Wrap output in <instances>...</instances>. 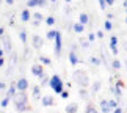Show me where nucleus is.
Instances as JSON below:
<instances>
[{"label": "nucleus", "mask_w": 127, "mask_h": 113, "mask_svg": "<svg viewBox=\"0 0 127 113\" xmlns=\"http://www.w3.org/2000/svg\"><path fill=\"white\" fill-rule=\"evenodd\" d=\"M39 61L42 63V65H46V66H49V65H52L50 58H49V57H44V55H41V57H39Z\"/></svg>", "instance_id": "nucleus-17"}, {"label": "nucleus", "mask_w": 127, "mask_h": 113, "mask_svg": "<svg viewBox=\"0 0 127 113\" xmlns=\"http://www.w3.org/2000/svg\"><path fill=\"white\" fill-rule=\"evenodd\" d=\"M79 21L83 24V25H86L88 22H90V16H88L86 13H80V16H79Z\"/></svg>", "instance_id": "nucleus-16"}, {"label": "nucleus", "mask_w": 127, "mask_h": 113, "mask_svg": "<svg viewBox=\"0 0 127 113\" xmlns=\"http://www.w3.org/2000/svg\"><path fill=\"white\" fill-rule=\"evenodd\" d=\"M79 94H80L82 97H83V99H88V91H86V88H80Z\"/></svg>", "instance_id": "nucleus-26"}, {"label": "nucleus", "mask_w": 127, "mask_h": 113, "mask_svg": "<svg viewBox=\"0 0 127 113\" xmlns=\"http://www.w3.org/2000/svg\"><path fill=\"white\" fill-rule=\"evenodd\" d=\"M5 2H6V5H13V3H14V0H5Z\"/></svg>", "instance_id": "nucleus-50"}, {"label": "nucleus", "mask_w": 127, "mask_h": 113, "mask_svg": "<svg viewBox=\"0 0 127 113\" xmlns=\"http://www.w3.org/2000/svg\"><path fill=\"white\" fill-rule=\"evenodd\" d=\"M72 30H74L75 33H83V30H85V25H83L82 22H79V24H74Z\"/></svg>", "instance_id": "nucleus-15"}, {"label": "nucleus", "mask_w": 127, "mask_h": 113, "mask_svg": "<svg viewBox=\"0 0 127 113\" xmlns=\"http://www.w3.org/2000/svg\"><path fill=\"white\" fill-rule=\"evenodd\" d=\"M111 28H113V24H111V22L108 21V19H107V21L104 22V30H107V32H110Z\"/></svg>", "instance_id": "nucleus-22"}, {"label": "nucleus", "mask_w": 127, "mask_h": 113, "mask_svg": "<svg viewBox=\"0 0 127 113\" xmlns=\"http://www.w3.org/2000/svg\"><path fill=\"white\" fill-rule=\"evenodd\" d=\"M46 24H47V25H53V24H55V17H53V16L46 17Z\"/></svg>", "instance_id": "nucleus-30"}, {"label": "nucleus", "mask_w": 127, "mask_h": 113, "mask_svg": "<svg viewBox=\"0 0 127 113\" xmlns=\"http://www.w3.org/2000/svg\"><path fill=\"white\" fill-rule=\"evenodd\" d=\"M111 68H113V69H121V61L119 60H113L111 61Z\"/></svg>", "instance_id": "nucleus-25"}, {"label": "nucleus", "mask_w": 127, "mask_h": 113, "mask_svg": "<svg viewBox=\"0 0 127 113\" xmlns=\"http://www.w3.org/2000/svg\"><path fill=\"white\" fill-rule=\"evenodd\" d=\"M42 44H44V39H42L41 36H38V35L32 36V46L35 47L36 50H39V49L42 47Z\"/></svg>", "instance_id": "nucleus-7"}, {"label": "nucleus", "mask_w": 127, "mask_h": 113, "mask_svg": "<svg viewBox=\"0 0 127 113\" xmlns=\"http://www.w3.org/2000/svg\"><path fill=\"white\" fill-rule=\"evenodd\" d=\"M39 86H33V96L35 97H39Z\"/></svg>", "instance_id": "nucleus-32"}, {"label": "nucleus", "mask_w": 127, "mask_h": 113, "mask_svg": "<svg viewBox=\"0 0 127 113\" xmlns=\"http://www.w3.org/2000/svg\"><path fill=\"white\" fill-rule=\"evenodd\" d=\"M55 36H57V30H49L46 35V39H55Z\"/></svg>", "instance_id": "nucleus-19"}, {"label": "nucleus", "mask_w": 127, "mask_h": 113, "mask_svg": "<svg viewBox=\"0 0 127 113\" xmlns=\"http://www.w3.org/2000/svg\"><path fill=\"white\" fill-rule=\"evenodd\" d=\"M110 49H111V53H113V55H118V46H111Z\"/></svg>", "instance_id": "nucleus-37"}, {"label": "nucleus", "mask_w": 127, "mask_h": 113, "mask_svg": "<svg viewBox=\"0 0 127 113\" xmlns=\"http://www.w3.org/2000/svg\"><path fill=\"white\" fill-rule=\"evenodd\" d=\"M77 112H79V104H77V102H71V104H67L66 113H77Z\"/></svg>", "instance_id": "nucleus-11"}, {"label": "nucleus", "mask_w": 127, "mask_h": 113, "mask_svg": "<svg viewBox=\"0 0 127 113\" xmlns=\"http://www.w3.org/2000/svg\"><path fill=\"white\" fill-rule=\"evenodd\" d=\"M16 93H17V85H16V83H11V85H9V88H8V93H6V94L13 99V96L16 94Z\"/></svg>", "instance_id": "nucleus-14"}, {"label": "nucleus", "mask_w": 127, "mask_h": 113, "mask_svg": "<svg viewBox=\"0 0 127 113\" xmlns=\"http://www.w3.org/2000/svg\"><path fill=\"white\" fill-rule=\"evenodd\" d=\"M30 17H32V13L28 11V9H24V11L21 13V21L22 22H28V21H30Z\"/></svg>", "instance_id": "nucleus-13"}, {"label": "nucleus", "mask_w": 127, "mask_h": 113, "mask_svg": "<svg viewBox=\"0 0 127 113\" xmlns=\"http://www.w3.org/2000/svg\"><path fill=\"white\" fill-rule=\"evenodd\" d=\"M41 78V85H46V83H49V82H50V78H49V77H46V74H44L42 77H39Z\"/></svg>", "instance_id": "nucleus-31"}, {"label": "nucleus", "mask_w": 127, "mask_h": 113, "mask_svg": "<svg viewBox=\"0 0 127 113\" xmlns=\"http://www.w3.org/2000/svg\"><path fill=\"white\" fill-rule=\"evenodd\" d=\"M55 46H53V50H55V55L60 57L61 55V49H63V44H61V32L57 30V36H55Z\"/></svg>", "instance_id": "nucleus-4"}, {"label": "nucleus", "mask_w": 127, "mask_h": 113, "mask_svg": "<svg viewBox=\"0 0 127 113\" xmlns=\"http://www.w3.org/2000/svg\"><path fill=\"white\" fill-rule=\"evenodd\" d=\"M69 63H71L72 66H75L77 63H79V57H77V52L74 50V49L69 52Z\"/></svg>", "instance_id": "nucleus-10"}, {"label": "nucleus", "mask_w": 127, "mask_h": 113, "mask_svg": "<svg viewBox=\"0 0 127 113\" xmlns=\"http://www.w3.org/2000/svg\"><path fill=\"white\" fill-rule=\"evenodd\" d=\"M94 39H96V35H94V33H90V35H88V41H90V42H93Z\"/></svg>", "instance_id": "nucleus-39"}, {"label": "nucleus", "mask_w": 127, "mask_h": 113, "mask_svg": "<svg viewBox=\"0 0 127 113\" xmlns=\"http://www.w3.org/2000/svg\"><path fill=\"white\" fill-rule=\"evenodd\" d=\"M74 80H75V83L79 85L80 88H86L88 85H90V77H88V74L85 71H82V69H77V71H74Z\"/></svg>", "instance_id": "nucleus-2"}, {"label": "nucleus", "mask_w": 127, "mask_h": 113, "mask_svg": "<svg viewBox=\"0 0 127 113\" xmlns=\"http://www.w3.org/2000/svg\"><path fill=\"white\" fill-rule=\"evenodd\" d=\"M33 6H38V0H28L27 2V8H33Z\"/></svg>", "instance_id": "nucleus-28"}, {"label": "nucleus", "mask_w": 127, "mask_h": 113, "mask_svg": "<svg viewBox=\"0 0 127 113\" xmlns=\"http://www.w3.org/2000/svg\"><path fill=\"white\" fill-rule=\"evenodd\" d=\"M47 0H38V6H46Z\"/></svg>", "instance_id": "nucleus-40"}, {"label": "nucleus", "mask_w": 127, "mask_h": 113, "mask_svg": "<svg viewBox=\"0 0 127 113\" xmlns=\"http://www.w3.org/2000/svg\"><path fill=\"white\" fill-rule=\"evenodd\" d=\"M80 44H82V47H90V41H80Z\"/></svg>", "instance_id": "nucleus-42"}, {"label": "nucleus", "mask_w": 127, "mask_h": 113, "mask_svg": "<svg viewBox=\"0 0 127 113\" xmlns=\"http://www.w3.org/2000/svg\"><path fill=\"white\" fill-rule=\"evenodd\" d=\"M24 58H25V60L30 58V49H28V47H25V50H24Z\"/></svg>", "instance_id": "nucleus-33"}, {"label": "nucleus", "mask_w": 127, "mask_h": 113, "mask_svg": "<svg viewBox=\"0 0 127 113\" xmlns=\"http://www.w3.org/2000/svg\"><path fill=\"white\" fill-rule=\"evenodd\" d=\"M9 101H11V97L6 94V96H5L3 99H2V102H0V107H6V105L9 104Z\"/></svg>", "instance_id": "nucleus-20"}, {"label": "nucleus", "mask_w": 127, "mask_h": 113, "mask_svg": "<svg viewBox=\"0 0 127 113\" xmlns=\"http://www.w3.org/2000/svg\"><path fill=\"white\" fill-rule=\"evenodd\" d=\"M86 113H99V112L96 110V107L93 105V104H88L86 105Z\"/></svg>", "instance_id": "nucleus-21"}, {"label": "nucleus", "mask_w": 127, "mask_h": 113, "mask_svg": "<svg viewBox=\"0 0 127 113\" xmlns=\"http://www.w3.org/2000/svg\"><path fill=\"white\" fill-rule=\"evenodd\" d=\"M49 85H50V88L53 91L57 93V94H61V91H63V88H64V85H63V80H61V77L55 74V75H52L50 77V82H49Z\"/></svg>", "instance_id": "nucleus-3"}, {"label": "nucleus", "mask_w": 127, "mask_h": 113, "mask_svg": "<svg viewBox=\"0 0 127 113\" xmlns=\"http://www.w3.org/2000/svg\"><path fill=\"white\" fill-rule=\"evenodd\" d=\"M16 85H17V90H19V91H27V88H28V80H27L25 77H21V78L16 82Z\"/></svg>", "instance_id": "nucleus-8"}, {"label": "nucleus", "mask_w": 127, "mask_h": 113, "mask_svg": "<svg viewBox=\"0 0 127 113\" xmlns=\"http://www.w3.org/2000/svg\"><path fill=\"white\" fill-rule=\"evenodd\" d=\"M3 35H5V30H3L2 27H0V36H3Z\"/></svg>", "instance_id": "nucleus-51"}, {"label": "nucleus", "mask_w": 127, "mask_h": 113, "mask_svg": "<svg viewBox=\"0 0 127 113\" xmlns=\"http://www.w3.org/2000/svg\"><path fill=\"white\" fill-rule=\"evenodd\" d=\"M97 3H99L100 9H105V8H107V3H105V0H97Z\"/></svg>", "instance_id": "nucleus-34"}, {"label": "nucleus", "mask_w": 127, "mask_h": 113, "mask_svg": "<svg viewBox=\"0 0 127 113\" xmlns=\"http://www.w3.org/2000/svg\"><path fill=\"white\" fill-rule=\"evenodd\" d=\"M107 19L111 21V19H113V13H107Z\"/></svg>", "instance_id": "nucleus-46"}, {"label": "nucleus", "mask_w": 127, "mask_h": 113, "mask_svg": "<svg viewBox=\"0 0 127 113\" xmlns=\"http://www.w3.org/2000/svg\"><path fill=\"white\" fill-rule=\"evenodd\" d=\"M19 38H21V42L22 44H27V33L24 32V30L19 32Z\"/></svg>", "instance_id": "nucleus-18"}, {"label": "nucleus", "mask_w": 127, "mask_h": 113, "mask_svg": "<svg viewBox=\"0 0 127 113\" xmlns=\"http://www.w3.org/2000/svg\"><path fill=\"white\" fill-rule=\"evenodd\" d=\"M64 2H66V3H71V2H72V0H64Z\"/></svg>", "instance_id": "nucleus-54"}, {"label": "nucleus", "mask_w": 127, "mask_h": 113, "mask_svg": "<svg viewBox=\"0 0 127 113\" xmlns=\"http://www.w3.org/2000/svg\"><path fill=\"white\" fill-rule=\"evenodd\" d=\"M32 74L36 75V77H42L44 75V69H42V65H41V63H36V65L32 66Z\"/></svg>", "instance_id": "nucleus-6"}, {"label": "nucleus", "mask_w": 127, "mask_h": 113, "mask_svg": "<svg viewBox=\"0 0 127 113\" xmlns=\"http://www.w3.org/2000/svg\"><path fill=\"white\" fill-rule=\"evenodd\" d=\"M105 3H107V5H110V6H111V5L115 3V0H105Z\"/></svg>", "instance_id": "nucleus-48"}, {"label": "nucleus", "mask_w": 127, "mask_h": 113, "mask_svg": "<svg viewBox=\"0 0 127 113\" xmlns=\"http://www.w3.org/2000/svg\"><path fill=\"white\" fill-rule=\"evenodd\" d=\"M61 97H63V99H67V97H69V93H67V91H64V90H63L61 91V94H60Z\"/></svg>", "instance_id": "nucleus-38"}, {"label": "nucleus", "mask_w": 127, "mask_h": 113, "mask_svg": "<svg viewBox=\"0 0 127 113\" xmlns=\"http://www.w3.org/2000/svg\"><path fill=\"white\" fill-rule=\"evenodd\" d=\"M90 63H91V65H94V66H99L100 65V60L97 57H91L90 58Z\"/></svg>", "instance_id": "nucleus-24"}, {"label": "nucleus", "mask_w": 127, "mask_h": 113, "mask_svg": "<svg viewBox=\"0 0 127 113\" xmlns=\"http://www.w3.org/2000/svg\"><path fill=\"white\" fill-rule=\"evenodd\" d=\"M113 113H123V110H121L119 107H118V109H115V110H113Z\"/></svg>", "instance_id": "nucleus-49"}, {"label": "nucleus", "mask_w": 127, "mask_h": 113, "mask_svg": "<svg viewBox=\"0 0 127 113\" xmlns=\"http://www.w3.org/2000/svg\"><path fill=\"white\" fill-rule=\"evenodd\" d=\"M41 102H42L44 107H50V105H53V97L52 96H44L41 99Z\"/></svg>", "instance_id": "nucleus-12"}, {"label": "nucleus", "mask_w": 127, "mask_h": 113, "mask_svg": "<svg viewBox=\"0 0 127 113\" xmlns=\"http://www.w3.org/2000/svg\"><path fill=\"white\" fill-rule=\"evenodd\" d=\"M0 38H2V42H3V50H5V52H11V50H13L11 38H9L8 35H3V36H0Z\"/></svg>", "instance_id": "nucleus-5"}, {"label": "nucleus", "mask_w": 127, "mask_h": 113, "mask_svg": "<svg viewBox=\"0 0 127 113\" xmlns=\"http://www.w3.org/2000/svg\"><path fill=\"white\" fill-rule=\"evenodd\" d=\"M126 13H127V8H126Z\"/></svg>", "instance_id": "nucleus-58"}, {"label": "nucleus", "mask_w": 127, "mask_h": 113, "mask_svg": "<svg viewBox=\"0 0 127 113\" xmlns=\"http://www.w3.org/2000/svg\"><path fill=\"white\" fill-rule=\"evenodd\" d=\"M100 85H102V83H100L99 80H96L94 83H93V91H94V93H97V91L100 90Z\"/></svg>", "instance_id": "nucleus-23"}, {"label": "nucleus", "mask_w": 127, "mask_h": 113, "mask_svg": "<svg viewBox=\"0 0 127 113\" xmlns=\"http://www.w3.org/2000/svg\"><path fill=\"white\" fill-rule=\"evenodd\" d=\"M64 14H66V16H69V14H71V6H69V3L64 6Z\"/></svg>", "instance_id": "nucleus-35"}, {"label": "nucleus", "mask_w": 127, "mask_h": 113, "mask_svg": "<svg viewBox=\"0 0 127 113\" xmlns=\"http://www.w3.org/2000/svg\"><path fill=\"white\" fill-rule=\"evenodd\" d=\"M50 2H52V3H57V0H50Z\"/></svg>", "instance_id": "nucleus-55"}, {"label": "nucleus", "mask_w": 127, "mask_h": 113, "mask_svg": "<svg viewBox=\"0 0 127 113\" xmlns=\"http://www.w3.org/2000/svg\"><path fill=\"white\" fill-rule=\"evenodd\" d=\"M13 102H14V107H16L17 112H25V110H28L25 91H19V90H17V93L13 96Z\"/></svg>", "instance_id": "nucleus-1"}, {"label": "nucleus", "mask_w": 127, "mask_h": 113, "mask_svg": "<svg viewBox=\"0 0 127 113\" xmlns=\"http://www.w3.org/2000/svg\"><path fill=\"white\" fill-rule=\"evenodd\" d=\"M6 90V83H3V82H0V93Z\"/></svg>", "instance_id": "nucleus-41"}, {"label": "nucleus", "mask_w": 127, "mask_h": 113, "mask_svg": "<svg viewBox=\"0 0 127 113\" xmlns=\"http://www.w3.org/2000/svg\"><path fill=\"white\" fill-rule=\"evenodd\" d=\"M126 24H127V17H126Z\"/></svg>", "instance_id": "nucleus-57"}, {"label": "nucleus", "mask_w": 127, "mask_h": 113, "mask_svg": "<svg viewBox=\"0 0 127 113\" xmlns=\"http://www.w3.org/2000/svg\"><path fill=\"white\" fill-rule=\"evenodd\" d=\"M115 86H118V88H121V90H123V88H124V83L121 82V80H118V82H116V85H115Z\"/></svg>", "instance_id": "nucleus-43"}, {"label": "nucleus", "mask_w": 127, "mask_h": 113, "mask_svg": "<svg viewBox=\"0 0 127 113\" xmlns=\"http://www.w3.org/2000/svg\"><path fill=\"white\" fill-rule=\"evenodd\" d=\"M96 36H97V38H104V32H102V30H99V32L96 33Z\"/></svg>", "instance_id": "nucleus-44"}, {"label": "nucleus", "mask_w": 127, "mask_h": 113, "mask_svg": "<svg viewBox=\"0 0 127 113\" xmlns=\"http://www.w3.org/2000/svg\"><path fill=\"white\" fill-rule=\"evenodd\" d=\"M110 105H111V109H118V101H110Z\"/></svg>", "instance_id": "nucleus-36"}, {"label": "nucleus", "mask_w": 127, "mask_h": 113, "mask_svg": "<svg viewBox=\"0 0 127 113\" xmlns=\"http://www.w3.org/2000/svg\"><path fill=\"white\" fill-rule=\"evenodd\" d=\"M3 52H5L3 49H0V57H3Z\"/></svg>", "instance_id": "nucleus-53"}, {"label": "nucleus", "mask_w": 127, "mask_h": 113, "mask_svg": "<svg viewBox=\"0 0 127 113\" xmlns=\"http://www.w3.org/2000/svg\"><path fill=\"white\" fill-rule=\"evenodd\" d=\"M41 25V21H33V27H39Z\"/></svg>", "instance_id": "nucleus-45"}, {"label": "nucleus", "mask_w": 127, "mask_h": 113, "mask_svg": "<svg viewBox=\"0 0 127 113\" xmlns=\"http://www.w3.org/2000/svg\"><path fill=\"white\" fill-rule=\"evenodd\" d=\"M123 6H124V8H127V0H124V3H123Z\"/></svg>", "instance_id": "nucleus-52"}, {"label": "nucleus", "mask_w": 127, "mask_h": 113, "mask_svg": "<svg viewBox=\"0 0 127 113\" xmlns=\"http://www.w3.org/2000/svg\"><path fill=\"white\" fill-rule=\"evenodd\" d=\"M111 46H118V36H110V47Z\"/></svg>", "instance_id": "nucleus-27"}, {"label": "nucleus", "mask_w": 127, "mask_h": 113, "mask_svg": "<svg viewBox=\"0 0 127 113\" xmlns=\"http://www.w3.org/2000/svg\"><path fill=\"white\" fill-rule=\"evenodd\" d=\"M33 19L35 21H44V16L41 13H33Z\"/></svg>", "instance_id": "nucleus-29"}, {"label": "nucleus", "mask_w": 127, "mask_h": 113, "mask_svg": "<svg viewBox=\"0 0 127 113\" xmlns=\"http://www.w3.org/2000/svg\"><path fill=\"white\" fill-rule=\"evenodd\" d=\"M124 47H126V50H127V42H126V44H124Z\"/></svg>", "instance_id": "nucleus-56"}, {"label": "nucleus", "mask_w": 127, "mask_h": 113, "mask_svg": "<svg viewBox=\"0 0 127 113\" xmlns=\"http://www.w3.org/2000/svg\"><path fill=\"white\" fill-rule=\"evenodd\" d=\"M111 110V105H110V101H107V99H102L100 101V112L102 113H110Z\"/></svg>", "instance_id": "nucleus-9"}, {"label": "nucleus", "mask_w": 127, "mask_h": 113, "mask_svg": "<svg viewBox=\"0 0 127 113\" xmlns=\"http://www.w3.org/2000/svg\"><path fill=\"white\" fill-rule=\"evenodd\" d=\"M3 65H5V58H3V57H0V68H2Z\"/></svg>", "instance_id": "nucleus-47"}]
</instances>
